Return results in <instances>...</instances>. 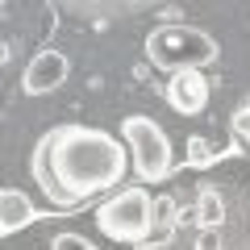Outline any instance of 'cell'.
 <instances>
[{
    "label": "cell",
    "mask_w": 250,
    "mask_h": 250,
    "mask_svg": "<svg viewBox=\"0 0 250 250\" xmlns=\"http://www.w3.org/2000/svg\"><path fill=\"white\" fill-rule=\"evenodd\" d=\"M125 150L113 134L92 125H54L38 138L34 150V179L54 205H75L125 179Z\"/></svg>",
    "instance_id": "obj_1"
},
{
    "label": "cell",
    "mask_w": 250,
    "mask_h": 250,
    "mask_svg": "<svg viewBox=\"0 0 250 250\" xmlns=\"http://www.w3.org/2000/svg\"><path fill=\"white\" fill-rule=\"evenodd\" d=\"M217 54H221L217 38L196 25H184V21H167V25L146 34V59H150V67H159L167 75L200 71L205 62H217Z\"/></svg>",
    "instance_id": "obj_2"
},
{
    "label": "cell",
    "mask_w": 250,
    "mask_h": 250,
    "mask_svg": "<svg viewBox=\"0 0 250 250\" xmlns=\"http://www.w3.org/2000/svg\"><path fill=\"white\" fill-rule=\"evenodd\" d=\"M154 200L146 188H121L117 196H108L96 213V225L104 238L113 242H146L154 229Z\"/></svg>",
    "instance_id": "obj_3"
},
{
    "label": "cell",
    "mask_w": 250,
    "mask_h": 250,
    "mask_svg": "<svg viewBox=\"0 0 250 250\" xmlns=\"http://www.w3.org/2000/svg\"><path fill=\"white\" fill-rule=\"evenodd\" d=\"M121 138H125V150L134 159V171L142 184H159V179L171 175V142L150 117H142V113L125 117Z\"/></svg>",
    "instance_id": "obj_4"
},
{
    "label": "cell",
    "mask_w": 250,
    "mask_h": 250,
    "mask_svg": "<svg viewBox=\"0 0 250 250\" xmlns=\"http://www.w3.org/2000/svg\"><path fill=\"white\" fill-rule=\"evenodd\" d=\"M67 71H71V62H67L62 50H38L29 59V67H25L21 88H25V96H46V92L67 83Z\"/></svg>",
    "instance_id": "obj_5"
},
{
    "label": "cell",
    "mask_w": 250,
    "mask_h": 250,
    "mask_svg": "<svg viewBox=\"0 0 250 250\" xmlns=\"http://www.w3.org/2000/svg\"><path fill=\"white\" fill-rule=\"evenodd\" d=\"M167 104L175 108V113H184V117L205 113V104H208V80L200 71H175V75H167Z\"/></svg>",
    "instance_id": "obj_6"
},
{
    "label": "cell",
    "mask_w": 250,
    "mask_h": 250,
    "mask_svg": "<svg viewBox=\"0 0 250 250\" xmlns=\"http://www.w3.org/2000/svg\"><path fill=\"white\" fill-rule=\"evenodd\" d=\"M34 221V205L17 188H0V229H21Z\"/></svg>",
    "instance_id": "obj_7"
},
{
    "label": "cell",
    "mask_w": 250,
    "mask_h": 250,
    "mask_svg": "<svg viewBox=\"0 0 250 250\" xmlns=\"http://www.w3.org/2000/svg\"><path fill=\"white\" fill-rule=\"evenodd\" d=\"M196 213H200V221H205L208 229L225 221V205H221V196H217L213 188H205V192H200V205H196Z\"/></svg>",
    "instance_id": "obj_8"
},
{
    "label": "cell",
    "mask_w": 250,
    "mask_h": 250,
    "mask_svg": "<svg viewBox=\"0 0 250 250\" xmlns=\"http://www.w3.org/2000/svg\"><path fill=\"white\" fill-rule=\"evenodd\" d=\"M50 250H96V246H92L83 233H59V238L50 242Z\"/></svg>",
    "instance_id": "obj_9"
},
{
    "label": "cell",
    "mask_w": 250,
    "mask_h": 250,
    "mask_svg": "<svg viewBox=\"0 0 250 250\" xmlns=\"http://www.w3.org/2000/svg\"><path fill=\"white\" fill-rule=\"evenodd\" d=\"M233 129H238V134H242V138H246V142H250V104L242 108L238 117H233Z\"/></svg>",
    "instance_id": "obj_10"
},
{
    "label": "cell",
    "mask_w": 250,
    "mask_h": 250,
    "mask_svg": "<svg viewBox=\"0 0 250 250\" xmlns=\"http://www.w3.org/2000/svg\"><path fill=\"white\" fill-rule=\"evenodd\" d=\"M188 150H192V163H205V159H208V150H205V142H200V138H192V142H188Z\"/></svg>",
    "instance_id": "obj_11"
},
{
    "label": "cell",
    "mask_w": 250,
    "mask_h": 250,
    "mask_svg": "<svg viewBox=\"0 0 250 250\" xmlns=\"http://www.w3.org/2000/svg\"><path fill=\"white\" fill-rule=\"evenodd\" d=\"M200 250H221V242H217L213 233H205V238H200Z\"/></svg>",
    "instance_id": "obj_12"
},
{
    "label": "cell",
    "mask_w": 250,
    "mask_h": 250,
    "mask_svg": "<svg viewBox=\"0 0 250 250\" xmlns=\"http://www.w3.org/2000/svg\"><path fill=\"white\" fill-rule=\"evenodd\" d=\"M150 250H163V246H150Z\"/></svg>",
    "instance_id": "obj_13"
}]
</instances>
